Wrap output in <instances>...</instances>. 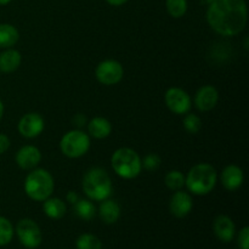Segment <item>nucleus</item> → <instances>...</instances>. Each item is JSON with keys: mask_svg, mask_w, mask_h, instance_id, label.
<instances>
[{"mask_svg": "<svg viewBox=\"0 0 249 249\" xmlns=\"http://www.w3.org/2000/svg\"><path fill=\"white\" fill-rule=\"evenodd\" d=\"M15 228L11 221L5 216L0 215V247L10 245L14 240Z\"/></svg>", "mask_w": 249, "mask_h": 249, "instance_id": "4be33fe9", "label": "nucleus"}, {"mask_svg": "<svg viewBox=\"0 0 249 249\" xmlns=\"http://www.w3.org/2000/svg\"><path fill=\"white\" fill-rule=\"evenodd\" d=\"M74 212L79 219L84 221H90L95 218L97 209L90 199H80L74 204Z\"/></svg>", "mask_w": 249, "mask_h": 249, "instance_id": "412c9836", "label": "nucleus"}, {"mask_svg": "<svg viewBox=\"0 0 249 249\" xmlns=\"http://www.w3.org/2000/svg\"><path fill=\"white\" fill-rule=\"evenodd\" d=\"M218 182V173L208 163H198L189 170L185 177V186L192 195L206 196L211 194Z\"/></svg>", "mask_w": 249, "mask_h": 249, "instance_id": "f03ea898", "label": "nucleus"}, {"mask_svg": "<svg viewBox=\"0 0 249 249\" xmlns=\"http://www.w3.org/2000/svg\"><path fill=\"white\" fill-rule=\"evenodd\" d=\"M66 199H67V202L70 204H72V206H74L75 203H77L78 201H79V196H78L77 192L74 191H70L67 194V196H66Z\"/></svg>", "mask_w": 249, "mask_h": 249, "instance_id": "c756f323", "label": "nucleus"}, {"mask_svg": "<svg viewBox=\"0 0 249 249\" xmlns=\"http://www.w3.org/2000/svg\"><path fill=\"white\" fill-rule=\"evenodd\" d=\"M19 39L18 29L10 23H0V49H10Z\"/></svg>", "mask_w": 249, "mask_h": 249, "instance_id": "aec40b11", "label": "nucleus"}, {"mask_svg": "<svg viewBox=\"0 0 249 249\" xmlns=\"http://www.w3.org/2000/svg\"><path fill=\"white\" fill-rule=\"evenodd\" d=\"M168 14L174 18H181L187 12V0H165Z\"/></svg>", "mask_w": 249, "mask_h": 249, "instance_id": "393cba45", "label": "nucleus"}, {"mask_svg": "<svg viewBox=\"0 0 249 249\" xmlns=\"http://www.w3.org/2000/svg\"><path fill=\"white\" fill-rule=\"evenodd\" d=\"M16 164L23 170L34 169L41 160V152L33 145H27L19 148L16 153Z\"/></svg>", "mask_w": 249, "mask_h": 249, "instance_id": "f8f14e48", "label": "nucleus"}, {"mask_svg": "<svg viewBox=\"0 0 249 249\" xmlns=\"http://www.w3.org/2000/svg\"><path fill=\"white\" fill-rule=\"evenodd\" d=\"M95 75L101 84L111 87V85L118 84L123 79L124 68L118 61L105 60L97 65L96 70H95Z\"/></svg>", "mask_w": 249, "mask_h": 249, "instance_id": "6e6552de", "label": "nucleus"}, {"mask_svg": "<svg viewBox=\"0 0 249 249\" xmlns=\"http://www.w3.org/2000/svg\"><path fill=\"white\" fill-rule=\"evenodd\" d=\"M220 180L223 186L228 191H236V190L242 186L243 181H245V174H243V170L238 165L230 164L226 165L223 169Z\"/></svg>", "mask_w": 249, "mask_h": 249, "instance_id": "2eb2a0df", "label": "nucleus"}, {"mask_svg": "<svg viewBox=\"0 0 249 249\" xmlns=\"http://www.w3.org/2000/svg\"><path fill=\"white\" fill-rule=\"evenodd\" d=\"M97 213L102 223L112 225V224H116L121 218V206L113 199L107 198L100 203Z\"/></svg>", "mask_w": 249, "mask_h": 249, "instance_id": "dca6fc26", "label": "nucleus"}, {"mask_svg": "<svg viewBox=\"0 0 249 249\" xmlns=\"http://www.w3.org/2000/svg\"><path fill=\"white\" fill-rule=\"evenodd\" d=\"M213 231L215 237L224 243H229L235 238L236 226L232 219L228 215H218L214 219Z\"/></svg>", "mask_w": 249, "mask_h": 249, "instance_id": "4468645a", "label": "nucleus"}, {"mask_svg": "<svg viewBox=\"0 0 249 249\" xmlns=\"http://www.w3.org/2000/svg\"><path fill=\"white\" fill-rule=\"evenodd\" d=\"M160 163H162V160H160V157L157 153H148L141 160L142 168L147 170V172H156V170H158L160 167Z\"/></svg>", "mask_w": 249, "mask_h": 249, "instance_id": "bb28decb", "label": "nucleus"}, {"mask_svg": "<svg viewBox=\"0 0 249 249\" xmlns=\"http://www.w3.org/2000/svg\"><path fill=\"white\" fill-rule=\"evenodd\" d=\"M73 122L75 123V125H78L79 128H82V126L85 125V122H87V119H85V117L83 116V114H77V116L73 118Z\"/></svg>", "mask_w": 249, "mask_h": 249, "instance_id": "7c9ffc66", "label": "nucleus"}, {"mask_svg": "<svg viewBox=\"0 0 249 249\" xmlns=\"http://www.w3.org/2000/svg\"><path fill=\"white\" fill-rule=\"evenodd\" d=\"M19 243L27 249H36L43 242V233L34 220L29 218L21 219L15 229Z\"/></svg>", "mask_w": 249, "mask_h": 249, "instance_id": "0eeeda50", "label": "nucleus"}, {"mask_svg": "<svg viewBox=\"0 0 249 249\" xmlns=\"http://www.w3.org/2000/svg\"><path fill=\"white\" fill-rule=\"evenodd\" d=\"M192 208H194V199L191 195L182 190L174 192L169 201V211L175 218H185L191 213Z\"/></svg>", "mask_w": 249, "mask_h": 249, "instance_id": "9b49d317", "label": "nucleus"}, {"mask_svg": "<svg viewBox=\"0 0 249 249\" xmlns=\"http://www.w3.org/2000/svg\"><path fill=\"white\" fill-rule=\"evenodd\" d=\"M43 212L48 218L53 220H60L67 213V206L65 201L58 197H49L43 202Z\"/></svg>", "mask_w": 249, "mask_h": 249, "instance_id": "a211bd4d", "label": "nucleus"}, {"mask_svg": "<svg viewBox=\"0 0 249 249\" xmlns=\"http://www.w3.org/2000/svg\"><path fill=\"white\" fill-rule=\"evenodd\" d=\"M206 18L211 28L218 34L235 36L247 24V4L245 0H208Z\"/></svg>", "mask_w": 249, "mask_h": 249, "instance_id": "f257e3e1", "label": "nucleus"}, {"mask_svg": "<svg viewBox=\"0 0 249 249\" xmlns=\"http://www.w3.org/2000/svg\"><path fill=\"white\" fill-rule=\"evenodd\" d=\"M88 131H89L90 136L97 139V140H101V139H106L111 135L112 124L108 119L104 118V117H95L88 124Z\"/></svg>", "mask_w": 249, "mask_h": 249, "instance_id": "6ab92c4d", "label": "nucleus"}, {"mask_svg": "<svg viewBox=\"0 0 249 249\" xmlns=\"http://www.w3.org/2000/svg\"><path fill=\"white\" fill-rule=\"evenodd\" d=\"M238 247L240 249H249V228L248 226H245L240 230V233H238L237 237Z\"/></svg>", "mask_w": 249, "mask_h": 249, "instance_id": "cd10ccee", "label": "nucleus"}, {"mask_svg": "<svg viewBox=\"0 0 249 249\" xmlns=\"http://www.w3.org/2000/svg\"><path fill=\"white\" fill-rule=\"evenodd\" d=\"M17 128H18V133L23 138L33 139L43 133L44 128H45V122H44V118L40 114L36 113V112H31V113L24 114L19 119Z\"/></svg>", "mask_w": 249, "mask_h": 249, "instance_id": "9d476101", "label": "nucleus"}, {"mask_svg": "<svg viewBox=\"0 0 249 249\" xmlns=\"http://www.w3.org/2000/svg\"><path fill=\"white\" fill-rule=\"evenodd\" d=\"M165 186L172 191H179L185 186V175L180 170H170L164 178Z\"/></svg>", "mask_w": 249, "mask_h": 249, "instance_id": "b1692460", "label": "nucleus"}, {"mask_svg": "<svg viewBox=\"0 0 249 249\" xmlns=\"http://www.w3.org/2000/svg\"><path fill=\"white\" fill-rule=\"evenodd\" d=\"M112 169L119 178L130 180L139 177L142 170L141 158L135 150L122 147L114 151L111 157Z\"/></svg>", "mask_w": 249, "mask_h": 249, "instance_id": "39448f33", "label": "nucleus"}, {"mask_svg": "<svg viewBox=\"0 0 249 249\" xmlns=\"http://www.w3.org/2000/svg\"><path fill=\"white\" fill-rule=\"evenodd\" d=\"M77 249H102V242L94 233H82L75 241Z\"/></svg>", "mask_w": 249, "mask_h": 249, "instance_id": "5701e85b", "label": "nucleus"}, {"mask_svg": "<svg viewBox=\"0 0 249 249\" xmlns=\"http://www.w3.org/2000/svg\"><path fill=\"white\" fill-rule=\"evenodd\" d=\"M10 145H11V142H10L9 136L0 133V155H4L10 148Z\"/></svg>", "mask_w": 249, "mask_h": 249, "instance_id": "c85d7f7f", "label": "nucleus"}, {"mask_svg": "<svg viewBox=\"0 0 249 249\" xmlns=\"http://www.w3.org/2000/svg\"><path fill=\"white\" fill-rule=\"evenodd\" d=\"M184 128L189 134H197L202 128V121L197 114L186 113L184 118Z\"/></svg>", "mask_w": 249, "mask_h": 249, "instance_id": "a878e982", "label": "nucleus"}, {"mask_svg": "<svg viewBox=\"0 0 249 249\" xmlns=\"http://www.w3.org/2000/svg\"><path fill=\"white\" fill-rule=\"evenodd\" d=\"M164 101L169 111L175 114H186L191 109V97L181 88H169L165 91Z\"/></svg>", "mask_w": 249, "mask_h": 249, "instance_id": "1a4fd4ad", "label": "nucleus"}, {"mask_svg": "<svg viewBox=\"0 0 249 249\" xmlns=\"http://www.w3.org/2000/svg\"><path fill=\"white\" fill-rule=\"evenodd\" d=\"M2 116H4V104H2V101L0 100V121H1Z\"/></svg>", "mask_w": 249, "mask_h": 249, "instance_id": "473e14b6", "label": "nucleus"}, {"mask_svg": "<svg viewBox=\"0 0 249 249\" xmlns=\"http://www.w3.org/2000/svg\"><path fill=\"white\" fill-rule=\"evenodd\" d=\"M21 53L16 49H5L0 53V72L12 73L21 66Z\"/></svg>", "mask_w": 249, "mask_h": 249, "instance_id": "f3484780", "label": "nucleus"}, {"mask_svg": "<svg viewBox=\"0 0 249 249\" xmlns=\"http://www.w3.org/2000/svg\"><path fill=\"white\" fill-rule=\"evenodd\" d=\"M219 92L213 85H204L199 88L195 96V105L202 112H208L218 105Z\"/></svg>", "mask_w": 249, "mask_h": 249, "instance_id": "ddd939ff", "label": "nucleus"}, {"mask_svg": "<svg viewBox=\"0 0 249 249\" xmlns=\"http://www.w3.org/2000/svg\"><path fill=\"white\" fill-rule=\"evenodd\" d=\"M82 187L90 201L102 202L109 198L113 186L108 173L99 167L90 168L83 177Z\"/></svg>", "mask_w": 249, "mask_h": 249, "instance_id": "7ed1b4c3", "label": "nucleus"}, {"mask_svg": "<svg viewBox=\"0 0 249 249\" xmlns=\"http://www.w3.org/2000/svg\"><path fill=\"white\" fill-rule=\"evenodd\" d=\"M12 0H0V6H4V5H7L10 4Z\"/></svg>", "mask_w": 249, "mask_h": 249, "instance_id": "72a5a7b5", "label": "nucleus"}, {"mask_svg": "<svg viewBox=\"0 0 249 249\" xmlns=\"http://www.w3.org/2000/svg\"><path fill=\"white\" fill-rule=\"evenodd\" d=\"M61 152L68 158H80L90 148V136L79 129L70 130L60 141Z\"/></svg>", "mask_w": 249, "mask_h": 249, "instance_id": "423d86ee", "label": "nucleus"}, {"mask_svg": "<svg viewBox=\"0 0 249 249\" xmlns=\"http://www.w3.org/2000/svg\"><path fill=\"white\" fill-rule=\"evenodd\" d=\"M109 5L112 6H121V5H124L125 2H128L129 0H106Z\"/></svg>", "mask_w": 249, "mask_h": 249, "instance_id": "2f4dec72", "label": "nucleus"}, {"mask_svg": "<svg viewBox=\"0 0 249 249\" xmlns=\"http://www.w3.org/2000/svg\"><path fill=\"white\" fill-rule=\"evenodd\" d=\"M55 181L50 173L43 168H34L24 180V192L36 202H44L53 195Z\"/></svg>", "mask_w": 249, "mask_h": 249, "instance_id": "20e7f679", "label": "nucleus"}]
</instances>
